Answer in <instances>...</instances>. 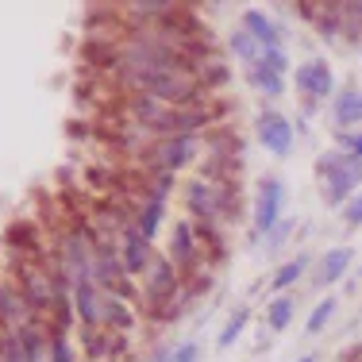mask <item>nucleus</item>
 Wrapping results in <instances>:
<instances>
[{"mask_svg":"<svg viewBox=\"0 0 362 362\" xmlns=\"http://www.w3.org/2000/svg\"><path fill=\"white\" fill-rule=\"evenodd\" d=\"M185 209L189 220H212V223H228L235 220V204H239V181H209V177H189L185 189Z\"/></svg>","mask_w":362,"mask_h":362,"instance_id":"obj_1","label":"nucleus"},{"mask_svg":"<svg viewBox=\"0 0 362 362\" xmlns=\"http://www.w3.org/2000/svg\"><path fill=\"white\" fill-rule=\"evenodd\" d=\"M316 177H320L324 201L332 204V209H343V204L362 189V162L347 158L343 151H324L320 158H316Z\"/></svg>","mask_w":362,"mask_h":362,"instance_id":"obj_2","label":"nucleus"},{"mask_svg":"<svg viewBox=\"0 0 362 362\" xmlns=\"http://www.w3.org/2000/svg\"><path fill=\"white\" fill-rule=\"evenodd\" d=\"M181 286H185V278H181L177 266L170 262L166 255H154V262L146 266V274L139 278V308H146L151 316H158L181 293Z\"/></svg>","mask_w":362,"mask_h":362,"instance_id":"obj_3","label":"nucleus"},{"mask_svg":"<svg viewBox=\"0 0 362 362\" xmlns=\"http://www.w3.org/2000/svg\"><path fill=\"white\" fill-rule=\"evenodd\" d=\"M201 146H204V135H170V139H158L143 154V166H146V174H174L177 177V170L197 162Z\"/></svg>","mask_w":362,"mask_h":362,"instance_id":"obj_4","label":"nucleus"},{"mask_svg":"<svg viewBox=\"0 0 362 362\" xmlns=\"http://www.w3.org/2000/svg\"><path fill=\"white\" fill-rule=\"evenodd\" d=\"M281 209H286V181H281L278 174L258 177V185H255V209H251L255 235H270V231L281 223Z\"/></svg>","mask_w":362,"mask_h":362,"instance_id":"obj_5","label":"nucleus"},{"mask_svg":"<svg viewBox=\"0 0 362 362\" xmlns=\"http://www.w3.org/2000/svg\"><path fill=\"white\" fill-rule=\"evenodd\" d=\"M255 132H258V143H262L266 151L274 154V158H289V154H293V143H297V127H293V119L286 116V112H278V108L258 112Z\"/></svg>","mask_w":362,"mask_h":362,"instance_id":"obj_6","label":"nucleus"},{"mask_svg":"<svg viewBox=\"0 0 362 362\" xmlns=\"http://www.w3.org/2000/svg\"><path fill=\"white\" fill-rule=\"evenodd\" d=\"M293 81H297V93L308 100V105H320V100H332L335 93V74L324 58H308L293 70Z\"/></svg>","mask_w":362,"mask_h":362,"instance_id":"obj_7","label":"nucleus"},{"mask_svg":"<svg viewBox=\"0 0 362 362\" xmlns=\"http://www.w3.org/2000/svg\"><path fill=\"white\" fill-rule=\"evenodd\" d=\"M166 258L181 270V278H193V274L201 270L204 251H201V243H197V231H193V220H189V216H181L174 223V231H170V251H166Z\"/></svg>","mask_w":362,"mask_h":362,"instance_id":"obj_8","label":"nucleus"},{"mask_svg":"<svg viewBox=\"0 0 362 362\" xmlns=\"http://www.w3.org/2000/svg\"><path fill=\"white\" fill-rule=\"evenodd\" d=\"M119 258H124V274H127V278H143L146 266L154 262V243L139 235L135 223H127V228L119 231Z\"/></svg>","mask_w":362,"mask_h":362,"instance_id":"obj_9","label":"nucleus"},{"mask_svg":"<svg viewBox=\"0 0 362 362\" xmlns=\"http://www.w3.org/2000/svg\"><path fill=\"white\" fill-rule=\"evenodd\" d=\"M239 20H243V31H247V35H251L262 50H286V39H281L278 20H270V16L258 12V8H243V12H239Z\"/></svg>","mask_w":362,"mask_h":362,"instance_id":"obj_10","label":"nucleus"},{"mask_svg":"<svg viewBox=\"0 0 362 362\" xmlns=\"http://www.w3.org/2000/svg\"><path fill=\"white\" fill-rule=\"evenodd\" d=\"M332 124L335 132H351V127H362V89L358 85H347L332 97Z\"/></svg>","mask_w":362,"mask_h":362,"instance_id":"obj_11","label":"nucleus"},{"mask_svg":"<svg viewBox=\"0 0 362 362\" xmlns=\"http://www.w3.org/2000/svg\"><path fill=\"white\" fill-rule=\"evenodd\" d=\"M355 266V247H332V251L320 255L316 262V286H339L347 278V270Z\"/></svg>","mask_w":362,"mask_h":362,"instance_id":"obj_12","label":"nucleus"},{"mask_svg":"<svg viewBox=\"0 0 362 362\" xmlns=\"http://www.w3.org/2000/svg\"><path fill=\"white\" fill-rule=\"evenodd\" d=\"M74 300V316L81 320V327H100V308H105V293H100L93 281H81V286L70 289Z\"/></svg>","mask_w":362,"mask_h":362,"instance_id":"obj_13","label":"nucleus"},{"mask_svg":"<svg viewBox=\"0 0 362 362\" xmlns=\"http://www.w3.org/2000/svg\"><path fill=\"white\" fill-rule=\"evenodd\" d=\"M31 320H35V316H31V308L23 305L16 281H12V286L0 281V327H4V332H20V327L31 324Z\"/></svg>","mask_w":362,"mask_h":362,"instance_id":"obj_14","label":"nucleus"},{"mask_svg":"<svg viewBox=\"0 0 362 362\" xmlns=\"http://www.w3.org/2000/svg\"><path fill=\"white\" fill-rule=\"evenodd\" d=\"M135 305L132 300H119V297H112V293H105V308H100V327L112 335H127L135 327Z\"/></svg>","mask_w":362,"mask_h":362,"instance_id":"obj_15","label":"nucleus"},{"mask_svg":"<svg viewBox=\"0 0 362 362\" xmlns=\"http://www.w3.org/2000/svg\"><path fill=\"white\" fill-rule=\"evenodd\" d=\"M308 266H313V258H308V255H297V258H289V262H281L278 270L270 274V289H274V297H278V293H289V289L308 274Z\"/></svg>","mask_w":362,"mask_h":362,"instance_id":"obj_16","label":"nucleus"},{"mask_svg":"<svg viewBox=\"0 0 362 362\" xmlns=\"http://www.w3.org/2000/svg\"><path fill=\"white\" fill-rule=\"evenodd\" d=\"M247 81H251V89H258L262 97H281L286 93V74H278V70H270L266 62H258V66H251L247 70Z\"/></svg>","mask_w":362,"mask_h":362,"instance_id":"obj_17","label":"nucleus"},{"mask_svg":"<svg viewBox=\"0 0 362 362\" xmlns=\"http://www.w3.org/2000/svg\"><path fill=\"white\" fill-rule=\"evenodd\" d=\"M162 220H166V201H154V197H143V209H139V216H135V228H139V235L154 243V239H158Z\"/></svg>","mask_w":362,"mask_h":362,"instance_id":"obj_18","label":"nucleus"},{"mask_svg":"<svg viewBox=\"0 0 362 362\" xmlns=\"http://www.w3.org/2000/svg\"><path fill=\"white\" fill-rule=\"evenodd\" d=\"M293 313H297V300L289 297V293H278V297L266 300V327L270 332H286L293 324Z\"/></svg>","mask_w":362,"mask_h":362,"instance_id":"obj_19","label":"nucleus"},{"mask_svg":"<svg viewBox=\"0 0 362 362\" xmlns=\"http://www.w3.org/2000/svg\"><path fill=\"white\" fill-rule=\"evenodd\" d=\"M228 50H231V58H239V62L247 66V70L262 62V47H258V42H255L251 35H247L243 28H239V31H231V39H228Z\"/></svg>","mask_w":362,"mask_h":362,"instance_id":"obj_20","label":"nucleus"},{"mask_svg":"<svg viewBox=\"0 0 362 362\" xmlns=\"http://www.w3.org/2000/svg\"><path fill=\"white\" fill-rule=\"evenodd\" d=\"M313 28L320 31L324 42H343V12H339V4H324Z\"/></svg>","mask_w":362,"mask_h":362,"instance_id":"obj_21","label":"nucleus"},{"mask_svg":"<svg viewBox=\"0 0 362 362\" xmlns=\"http://www.w3.org/2000/svg\"><path fill=\"white\" fill-rule=\"evenodd\" d=\"M247 324H251V308H235V313L228 316V324H223V332H220V351H228V347H235V339L247 332Z\"/></svg>","mask_w":362,"mask_h":362,"instance_id":"obj_22","label":"nucleus"},{"mask_svg":"<svg viewBox=\"0 0 362 362\" xmlns=\"http://www.w3.org/2000/svg\"><path fill=\"white\" fill-rule=\"evenodd\" d=\"M335 308H339V305H335V297H324V300H320V305H316V308H313V313H308V320H305V332H308V335H320V332H324V327H327V324H332V316H335Z\"/></svg>","mask_w":362,"mask_h":362,"instance_id":"obj_23","label":"nucleus"},{"mask_svg":"<svg viewBox=\"0 0 362 362\" xmlns=\"http://www.w3.org/2000/svg\"><path fill=\"white\" fill-rule=\"evenodd\" d=\"M47 362H77V355H74V343H70V335H62V332H50Z\"/></svg>","mask_w":362,"mask_h":362,"instance_id":"obj_24","label":"nucleus"},{"mask_svg":"<svg viewBox=\"0 0 362 362\" xmlns=\"http://www.w3.org/2000/svg\"><path fill=\"white\" fill-rule=\"evenodd\" d=\"M335 151H343L347 158H358L362 162V127H351V132H335Z\"/></svg>","mask_w":362,"mask_h":362,"instance_id":"obj_25","label":"nucleus"},{"mask_svg":"<svg viewBox=\"0 0 362 362\" xmlns=\"http://www.w3.org/2000/svg\"><path fill=\"white\" fill-rule=\"evenodd\" d=\"M343 223H347L351 231H355V228H362V189H358L355 197H351L347 204H343Z\"/></svg>","mask_w":362,"mask_h":362,"instance_id":"obj_26","label":"nucleus"},{"mask_svg":"<svg viewBox=\"0 0 362 362\" xmlns=\"http://www.w3.org/2000/svg\"><path fill=\"white\" fill-rule=\"evenodd\" d=\"M166 362H201V347H197V343H177Z\"/></svg>","mask_w":362,"mask_h":362,"instance_id":"obj_27","label":"nucleus"},{"mask_svg":"<svg viewBox=\"0 0 362 362\" xmlns=\"http://www.w3.org/2000/svg\"><path fill=\"white\" fill-rule=\"evenodd\" d=\"M289 231H293V220H281L278 228H274L270 235H266V247H270V251H278V247H286V243H289Z\"/></svg>","mask_w":362,"mask_h":362,"instance_id":"obj_28","label":"nucleus"},{"mask_svg":"<svg viewBox=\"0 0 362 362\" xmlns=\"http://www.w3.org/2000/svg\"><path fill=\"white\" fill-rule=\"evenodd\" d=\"M262 62L270 66V70H278V74H289V54L286 50H262Z\"/></svg>","mask_w":362,"mask_h":362,"instance_id":"obj_29","label":"nucleus"},{"mask_svg":"<svg viewBox=\"0 0 362 362\" xmlns=\"http://www.w3.org/2000/svg\"><path fill=\"white\" fill-rule=\"evenodd\" d=\"M297 362H316V355H300Z\"/></svg>","mask_w":362,"mask_h":362,"instance_id":"obj_30","label":"nucleus"}]
</instances>
